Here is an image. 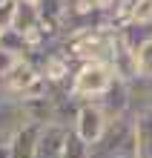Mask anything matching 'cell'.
Returning a JSON list of instances; mask_svg holds the SVG:
<instances>
[{
  "mask_svg": "<svg viewBox=\"0 0 152 158\" xmlns=\"http://www.w3.org/2000/svg\"><path fill=\"white\" fill-rule=\"evenodd\" d=\"M135 66H138V78H152V40L135 52Z\"/></svg>",
  "mask_w": 152,
  "mask_h": 158,
  "instance_id": "obj_14",
  "label": "cell"
},
{
  "mask_svg": "<svg viewBox=\"0 0 152 158\" xmlns=\"http://www.w3.org/2000/svg\"><path fill=\"white\" fill-rule=\"evenodd\" d=\"M60 158H89V144L80 141V138L72 132V127H69V132H66V144H63V155Z\"/></svg>",
  "mask_w": 152,
  "mask_h": 158,
  "instance_id": "obj_13",
  "label": "cell"
},
{
  "mask_svg": "<svg viewBox=\"0 0 152 158\" xmlns=\"http://www.w3.org/2000/svg\"><path fill=\"white\" fill-rule=\"evenodd\" d=\"M112 83H115V72L106 60H86V63H78L69 83V92L78 101H95L106 92Z\"/></svg>",
  "mask_w": 152,
  "mask_h": 158,
  "instance_id": "obj_2",
  "label": "cell"
},
{
  "mask_svg": "<svg viewBox=\"0 0 152 158\" xmlns=\"http://www.w3.org/2000/svg\"><path fill=\"white\" fill-rule=\"evenodd\" d=\"M37 81H40V69H37L29 58H20L0 75V89H3L9 98L20 101V98H26L32 92V86Z\"/></svg>",
  "mask_w": 152,
  "mask_h": 158,
  "instance_id": "obj_3",
  "label": "cell"
},
{
  "mask_svg": "<svg viewBox=\"0 0 152 158\" xmlns=\"http://www.w3.org/2000/svg\"><path fill=\"white\" fill-rule=\"evenodd\" d=\"M132 23H152V0H135L129 12Z\"/></svg>",
  "mask_w": 152,
  "mask_h": 158,
  "instance_id": "obj_15",
  "label": "cell"
},
{
  "mask_svg": "<svg viewBox=\"0 0 152 158\" xmlns=\"http://www.w3.org/2000/svg\"><path fill=\"white\" fill-rule=\"evenodd\" d=\"M115 35H118V40L135 55L141 46H146L152 40V23H132V20H126Z\"/></svg>",
  "mask_w": 152,
  "mask_h": 158,
  "instance_id": "obj_9",
  "label": "cell"
},
{
  "mask_svg": "<svg viewBox=\"0 0 152 158\" xmlns=\"http://www.w3.org/2000/svg\"><path fill=\"white\" fill-rule=\"evenodd\" d=\"M40 132H43V124H32V121H26V124L12 135V141H9L12 158H35Z\"/></svg>",
  "mask_w": 152,
  "mask_h": 158,
  "instance_id": "obj_8",
  "label": "cell"
},
{
  "mask_svg": "<svg viewBox=\"0 0 152 158\" xmlns=\"http://www.w3.org/2000/svg\"><path fill=\"white\" fill-rule=\"evenodd\" d=\"M3 3H9V0H0V6H3Z\"/></svg>",
  "mask_w": 152,
  "mask_h": 158,
  "instance_id": "obj_18",
  "label": "cell"
},
{
  "mask_svg": "<svg viewBox=\"0 0 152 158\" xmlns=\"http://www.w3.org/2000/svg\"><path fill=\"white\" fill-rule=\"evenodd\" d=\"M95 106L101 109L103 115H106L109 121H115V118H123V115H129L132 112V95H129V83L126 81H118L103 92L101 98H95L92 101Z\"/></svg>",
  "mask_w": 152,
  "mask_h": 158,
  "instance_id": "obj_5",
  "label": "cell"
},
{
  "mask_svg": "<svg viewBox=\"0 0 152 158\" xmlns=\"http://www.w3.org/2000/svg\"><path fill=\"white\" fill-rule=\"evenodd\" d=\"M66 132L69 127L63 124H43V132L37 138V150H35V158H60L63 155V144H66Z\"/></svg>",
  "mask_w": 152,
  "mask_h": 158,
  "instance_id": "obj_6",
  "label": "cell"
},
{
  "mask_svg": "<svg viewBox=\"0 0 152 158\" xmlns=\"http://www.w3.org/2000/svg\"><path fill=\"white\" fill-rule=\"evenodd\" d=\"M23 118L32 124H52V95L43 98H23L20 101Z\"/></svg>",
  "mask_w": 152,
  "mask_h": 158,
  "instance_id": "obj_11",
  "label": "cell"
},
{
  "mask_svg": "<svg viewBox=\"0 0 152 158\" xmlns=\"http://www.w3.org/2000/svg\"><path fill=\"white\" fill-rule=\"evenodd\" d=\"M23 124H26V118H23L20 101H17V98H9V95H0V144H9V141H12V135Z\"/></svg>",
  "mask_w": 152,
  "mask_h": 158,
  "instance_id": "obj_7",
  "label": "cell"
},
{
  "mask_svg": "<svg viewBox=\"0 0 152 158\" xmlns=\"http://www.w3.org/2000/svg\"><path fill=\"white\" fill-rule=\"evenodd\" d=\"M0 158H12V150H9V144H0Z\"/></svg>",
  "mask_w": 152,
  "mask_h": 158,
  "instance_id": "obj_17",
  "label": "cell"
},
{
  "mask_svg": "<svg viewBox=\"0 0 152 158\" xmlns=\"http://www.w3.org/2000/svg\"><path fill=\"white\" fill-rule=\"evenodd\" d=\"M0 49L6 55H12V58H29V43H26V35L12 29V26H6V29H0Z\"/></svg>",
  "mask_w": 152,
  "mask_h": 158,
  "instance_id": "obj_12",
  "label": "cell"
},
{
  "mask_svg": "<svg viewBox=\"0 0 152 158\" xmlns=\"http://www.w3.org/2000/svg\"><path fill=\"white\" fill-rule=\"evenodd\" d=\"M135 115V138H138V158H152V109H141Z\"/></svg>",
  "mask_w": 152,
  "mask_h": 158,
  "instance_id": "obj_10",
  "label": "cell"
},
{
  "mask_svg": "<svg viewBox=\"0 0 152 158\" xmlns=\"http://www.w3.org/2000/svg\"><path fill=\"white\" fill-rule=\"evenodd\" d=\"M89 158H138V138H135V115H123L109 121L103 135L89 147Z\"/></svg>",
  "mask_w": 152,
  "mask_h": 158,
  "instance_id": "obj_1",
  "label": "cell"
},
{
  "mask_svg": "<svg viewBox=\"0 0 152 158\" xmlns=\"http://www.w3.org/2000/svg\"><path fill=\"white\" fill-rule=\"evenodd\" d=\"M14 60H20V58H12V55H6L3 49H0V75H3V72H6L9 66H12Z\"/></svg>",
  "mask_w": 152,
  "mask_h": 158,
  "instance_id": "obj_16",
  "label": "cell"
},
{
  "mask_svg": "<svg viewBox=\"0 0 152 158\" xmlns=\"http://www.w3.org/2000/svg\"><path fill=\"white\" fill-rule=\"evenodd\" d=\"M106 127H109V118L103 115L92 101H83L80 109H78V115H75V121H72V132L78 135L80 141H86L89 147L103 135V129H106Z\"/></svg>",
  "mask_w": 152,
  "mask_h": 158,
  "instance_id": "obj_4",
  "label": "cell"
}]
</instances>
